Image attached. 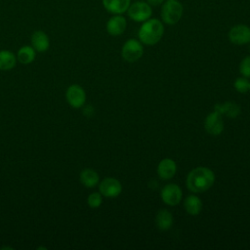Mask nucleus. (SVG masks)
<instances>
[{"label":"nucleus","instance_id":"7ed1b4c3","mask_svg":"<svg viewBox=\"0 0 250 250\" xmlns=\"http://www.w3.org/2000/svg\"><path fill=\"white\" fill-rule=\"evenodd\" d=\"M184 14V6L179 0H165L161 6V20L168 25L180 21Z\"/></svg>","mask_w":250,"mask_h":250},{"label":"nucleus","instance_id":"9d476101","mask_svg":"<svg viewBox=\"0 0 250 250\" xmlns=\"http://www.w3.org/2000/svg\"><path fill=\"white\" fill-rule=\"evenodd\" d=\"M204 128L205 131L212 136L220 135L224 131V121L222 114L217 110L209 113L204 120Z\"/></svg>","mask_w":250,"mask_h":250},{"label":"nucleus","instance_id":"9b49d317","mask_svg":"<svg viewBox=\"0 0 250 250\" xmlns=\"http://www.w3.org/2000/svg\"><path fill=\"white\" fill-rule=\"evenodd\" d=\"M127 27V21L122 15H113L108 19L105 24L107 33L111 36L121 35Z\"/></svg>","mask_w":250,"mask_h":250},{"label":"nucleus","instance_id":"6ab92c4d","mask_svg":"<svg viewBox=\"0 0 250 250\" xmlns=\"http://www.w3.org/2000/svg\"><path fill=\"white\" fill-rule=\"evenodd\" d=\"M17 56L10 50H0V70H11L16 66Z\"/></svg>","mask_w":250,"mask_h":250},{"label":"nucleus","instance_id":"a211bd4d","mask_svg":"<svg viewBox=\"0 0 250 250\" xmlns=\"http://www.w3.org/2000/svg\"><path fill=\"white\" fill-rule=\"evenodd\" d=\"M184 207L188 214L195 216L198 215L202 209V201L197 195L190 194L185 198Z\"/></svg>","mask_w":250,"mask_h":250},{"label":"nucleus","instance_id":"aec40b11","mask_svg":"<svg viewBox=\"0 0 250 250\" xmlns=\"http://www.w3.org/2000/svg\"><path fill=\"white\" fill-rule=\"evenodd\" d=\"M17 60L22 64L31 63L36 58V51L31 45H24L18 50Z\"/></svg>","mask_w":250,"mask_h":250},{"label":"nucleus","instance_id":"6e6552de","mask_svg":"<svg viewBox=\"0 0 250 250\" xmlns=\"http://www.w3.org/2000/svg\"><path fill=\"white\" fill-rule=\"evenodd\" d=\"M229 40L235 45H245L250 42V27L246 24H235L233 25L229 33Z\"/></svg>","mask_w":250,"mask_h":250},{"label":"nucleus","instance_id":"ddd939ff","mask_svg":"<svg viewBox=\"0 0 250 250\" xmlns=\"http://www.w3.org/2000/svg\"><path fill=\"white\" fill-rule=\"evenodd\" d=\"M156 172L160 179L170 180L176 175V172H177L176 162L171 158H164L158 163Z\"/></svg>","mask_w":250,"mask_h":250},{"label":"nucleus","instance_id":"4468645a","mask_svg":"<svg viewBox=\"0 0 250 250\" xmlns=\"http://www.w3.org/2000/svg\"><path fill=\"white\" fill-rule=\"evenodd\" d=\"M104 8L112 15H123L127 12L131 0H102Z\"/></svg>","mask_w":250,"mask_h":250},{"label":"nucleus","instance_id":"4be33fe9","mask_svg":"<svg viewBox=\"0 0 250 250\" xmlns=\"http://www.w3.org/2000/svg\"><path fill=\"white\" fill-rule=\"evenodd\" d=\"M103 203V195L101 192H92L87 197V204L91 208H98Z\"/></svg>","mask_w":250,"mask_h":250},{"label":"nucleus","instance_id":"39448f33","mask_svg":"<svg viewBox=\"0 0 250 250\" xmlns=\"http://www.w3.org/2000/svg\"><path fill=\"white\" fill-rule=\"evenodd\" d=\"M144 54L143 43L135 38L128 39L122 46L121 56L128 62H135L142 58Z\"/></svg>","mask_w":250,"mask_h":250},{"label":"nucleus","instance_id":"b1692460","mask_svg":"<svg viewBox=\"0 0 250 250\" xmlns=\"http://www.w3.org/2000/svg\"><path fill=\"white\" fill-rule=\"evenodd\" d=\"M151 7H157L163 4L165 0H146Z\"/></svg>","mask_w":250,"mask_h":250},{"label":"nucleus","instance_id":"5701e85b","mask_svg":"<svg viewBox=\"0 0 250 250\" xmlns=\"http://www.w3.org/2000/svg\"><path fill=\"white\" fill-rule=\"evenodd\" d=\"M239 72L243 77L250 78V56L244 57L239 63Z\"/></svg>","mask_w":250,"mask_h":250},{"label":"nucleus","instance_id":"f03ea898","mask_svg":"<svg viewBox=\"0 0 250 250\" xmlns=\"http://www.w3.org/2000/svg\"><path fill=\"white\" fill-rule=\"evenodd\" d=\"M164 34L163 22L155 18H150L143 21L139 28V40L147 46L157 44Z\"/></svg>","mask_w":250,"mask_h":250},{"label":"nucleus","instance_id":"423d86ee","mask_svg":"<svg viewBox=\"0 0 250 250\" xmlns=\"http://www.w3.org/2000/svg\"><path fill=\"white\" fill-rule=\"evenodd\" d=\"M65 99L67 104L73 108H80L86 102L85 90L78 84H72L65 91Z\"/></svg>","mask_w":250,"mask_h":250},{"label":"nucleus","instance_id":"412c9836","mask_svg":"<svg viewBox=\"0 0 250 250\" xmlns=\"http://www.w3.org/2000/svg\"><path fill=\"white\" fill-rule=\"evenodd\" d=\"M234 89L240 93V94H245L249 91L250 88V81L246 77H237L233 83Z\"/></svg>","mask_w":250,"mask_h":250},{"label":"nucleus","instance_id":"dca6fc26","mask_svg":"<svg viewBox=\"0 0 250 250\" xmlns=\"http://www.w3.org/2000/svg\"><path fill=\"white\" fill-rule=\"evenodd\" d=\"M79 180L84 187L88 188H92L99 184L100 176L94 169L85 168L80 172Z\"/></svg>","mask_w":250,"mask_h":250},{"label":"nucleus","instance_id":"2eb2a0df","mask_svg":"<svg viewBox=\"0 0 250 250\" xmlns=\"http://www.w3.org/2000/svg\"><path fill=\"white\" fill-rule=\"evenodd\" d=\"M215 110L222 115H226L229 118H236L240 114V106L234 102H225L223 104H217L214 107Z\"/></svg>","mask_w":250,"mask_h":250},{"label":"nucleus","instance_id":"20e7f679","mask_svg":"<svg viewBox=\"0 0 250 250\" xmlns=\"http://www.w3.org/2000/svg\"><path fill=\"white\" fill-rule=\"evenodd\" d=\"M127 15L132 21L143 22L151 18L152 7L146 1H136L130 4Z\"/></svg>","mask_w":250,"mask_h":250},{"label":"nucleus","instance_id":"f257e3e1","mask_svg":"<svg viewBox=\"0 0 250 250\" xmlns=\"http://www.w3.org/2000/svg\"><path fill=\"white\" fill-rule=\"evenodd\" d=\"M215 183L214 172L207 167H196L187 177V188L193 193L208 190Z\"/></svg>","mask_w":250,"mask_h":250},{"label":"nucleus","instance_id":"f3484780","mask_svg":"<svg viewBox=\"0 0 250 250\" xmlns=\"http://www.w3.org/2000/svg\"><path fill=\"white\" fill-rule=\"evenodd\" d=\"M173 215L167 209H161L157 212L155 217V224L158 229L168 230L173 225Z\"/></svg>","mask_w":250,"mask_h":250},{"label":"nucleus","instance_id":"f8f14e48","mask_svg":"<svg viewBox=\"0 0 250 250\" xmlns=\"http://www.w3.org/2000/svg\"><path fill=\"white\" fill-rule=\"evenodd\" d=\"M31 46L36 52L44 53L50 48V38L43 30H35L30 37Z\"/></svg>","mask_w":250,"mask_h":250},{"label":"nucleus","instance_id":"393cba45","mask_svg":"<svg viewBox=\"0 0 250 250\" xmlns=\"http://www.w3.org/2000/svg\"><path fill=\"white\" fill-rule=\"evenodd\" d=\"M249 50H250V42H249Z\"/></svg>","mask_w":250,"mask_h":250},{"label":"nucleus","instance_id":"a878e982","mask_svg":"<svg viewBox=\"0 0 250 250\" xmlns=\"http://www.w3.org/2000/svg\"><path fill=\"white\" fill-rule=\"evenodd\" d=\"M249 91H250V88H249Z\"/></svg>","mask_w":250,"mask_h":250},{"label":"nucleus","instance_id":"1a4fd4ad","mask_svg":"<svg viewBox=\"0 0 250 250\" xmlns=\"http://www.w3.org/2000/svg\"><path fill=\"white\" fill-rule=\"evenodd\" d=\"M160 196L165 204L169 206H176L181 202L183 198V192L178 185L168 184L161 189Z\"/></svg>","mask_w":250,"mask_h":250},{"label":"nucleus","instance_id":"0eeeda50","mask_svg":"<svg viewBox=\"0 0 250 250\" xmlns=\"http://www.w3.org/2000/svg\"><path fill=\"white\" fill-rule=\"evenodd\" d=\"M99 191L104 197L114 198L121 193L122 185L117 179L107 177L102 180V182L99 184Z\"/></svg>","mask_w":250,"mask_h":250}]
</instances>
